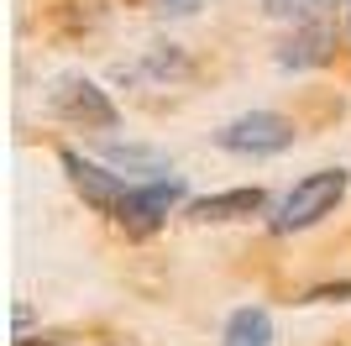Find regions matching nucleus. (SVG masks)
<instances>
[{"mask_svg":"<svg viewBox=\"0 0 351 346\" xmlns=\"http://www.w3.org/2000/svg\"><path fill=\"white\" fill-rule=\"evenodd\" d=\"M346 189H351V173L346 168H315V173H304V178H293V189L273 205L267 226L278 231V236H293V231L320 226L325 216H336V210H341Z\"/></svg>","mask_w":351,"mask_h":346,"instance_id":"1","label":"nucleus"},{"mask_svg":"<svg viewBox=\"0 0 351 346\" xmlns=\"http://www.w3.org/2000/svg\"><path fill=\"white\" fill-rule=\"evenodd\" d=\"M293 121L278 111H241L236 121H226V126L215 131V147L220 152H231V158H252V163H263V158H278V152H289L293 147Z\"/></svg>","mask_w":351,"mask_h":346,"instance_id":"2","label":"nucleus"},{"mask_svg":"<svg viewBox=\"0 0 351 346\" xmlns=\"http://www.w3.org/2000/svg\"><path fill=\"white\" fill-rule=\"evenodd\" d=\"M178 210H189V184L184 178H173V173L168 178H132L126 200H121V210L110 220L121 231H132V236H147V231H158Z\"/></svg>","mask_w":351,"mask_h":346,"instance_id":"3","label":"nucleus"},{"mask_svg":"<svg viewBox=\"0 0 351 346\" xmlns=\"http://www.w3.org/2000/svg\"><path fill=\"white\" fill-rule=\"evenodd\" d=\"M47 111L58 121H69V126H84V131H116L121 126L116 100L95 79H84V73H69V79H58L47 89Z\"/></svg>","mask_w":351,"mask_h":346,"instance_id":"4","label":"nucleus"},{"mask_svg":"<svg viewBox=\"0 0 351 346\" xmlns=\"http://www.w3.org/2000/svg\"><path fill=\"white\" fill-rule=\"evenodd\" d=\"M58 163H63V173H69L73 194H79L89 210H100V216H116V210H121L126 189H132V178H126V173H116L110 163L84 158V152H73V147H58Z\"/></svg>","mask_w":351,"mask_h":346,"instance_id":"5","label":"nucleus"},{"mask_svg":"<svg viewBox=\"0 0 351 346\" xmlns=\"http://www.w3.org/2000/svg\"><path fill=\"white\" fill-rule=\"evenodd\" d=\"M336 43H341V32L330 16H304V21H293V32L278 43V69H325L330 58H336Z\"/></svg>","mask_w":351,"mask_h":346,"instance_id":"6","label":"nucleus"},{"mask_svg":"<svg viewBox=\"0 0 351 346\" xmlns=\"http://www.w3.org/2000/svg\"><path fill=\"white\" fill-rule=\"evenodd\" d=\"M263 210H267V194L252 184V189H220V194H205V200H189L184 216L189 220H252Z\"/></svg>","mask_w":351,"mask_h":346,"instance_id":"7","label":"nucleus"},{"mask_svg":"<svg viewBox=\"0 0 351 346\" xmlns=\"http://www.w3.org/2000/svg\"><path fill=\"white\" fill-rule=\"evenodd\" d=\"M220 346H273V315L263 304H241L226 315V331H220Z\"/></svg>","mask_w":351,"mask_h":346,"instance_id":"8","label":"nucleus"},{"mask_svg":"<svg viewBox=\"0 0 351 346\" xmlns=\"http://www.w3.org/2000/svg\"><path fill=\"white\" fill-rule=\"evenodd\" d=\"M105 163H110V168H126V173L168 178V158H162L158 147H142V142H105Z\"/></svg>","mask_w":351,"mask_h":346,"instance_id":"9","label":"nucleus"},{"mask_svg":"<svg viewBox=\"0 0 351 346\" xmlns=\"http://www.w3.org/2000/svg\"><path fill=\"white\" fill-rule=\"evenodd\" d=\"M132 73H136V79H162V84H173V79H189V58L178 53L173 43H158Z\"/></svg>","mask_w":351,"mask_h":346,"instance_id":"10","label":"nucleus"},{"mask_svg":"<svg viewBox=\"0 0 351 346\" xmlns=\"http://www.w3.org/2000/svg\"><path fill=\"white\" fill-rule=\"evenodd\" d=\"M336 0H263V11L273 16V21H304V16H320L330 11Z\"/></svg>","mask_w":351,"mask_h":346,"instance_id":"11","label":"nucleus"},{"mask_svg":"<svg viewBox=\"0 0 351 346\" xmlns=\"http://www.w3.org/2000/svg\"><path fill=\"white\" fill-rule=\"evenodd\" d=\"M199 5H205V0H152V11L168 16V21H178V16H194Z\"/></svg>","mask_w":351,"mask_h":346,"instance_id":"12","label":"nucleus"},{"mask_svg":"<svg viewBox=\"0 0 351 346\" xmlns=\"http://www.w3.org/2000/svg\"><path fill=\"white\" fill-rule=\"evenodd\" d=\"M346 32H351V27H346Z\"/></svg>","mask_w":351,"mask_h":346,"instance_id":"13","label":"nucleus"}]
</instances>
